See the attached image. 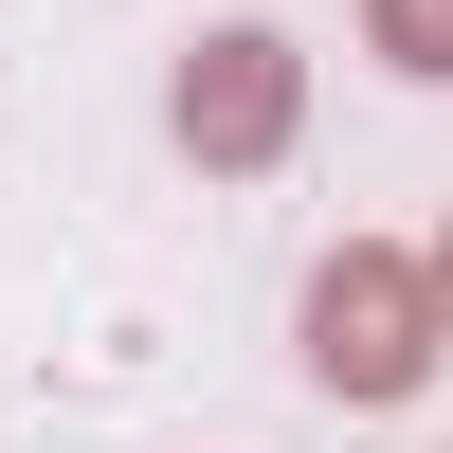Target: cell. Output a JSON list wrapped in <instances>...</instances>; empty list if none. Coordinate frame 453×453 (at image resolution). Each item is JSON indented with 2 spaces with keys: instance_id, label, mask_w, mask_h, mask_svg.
Instances as JSON below:
<instances>
[{
  "instance_id": "1",
  "label": "cell",
  "mask_w": 453,
  "mask_h": 453,
  "mask_svg": "<svg viewBox=\"0 0 453 453\" xmlns=\"http://www.w3.org/2000/svg\"><path fill=\"white\" fill-rule=\"evenodd\" d=\"M290 345H309V381L345 399V418H381V399H418L435 381V290H418V254H381V236H345L309 273V309H290Z\"/></svg>"
},
{
  "instance_id": "2",
  "label": "cell",
  "mask_w": 453,
  "mask_h": 453,
  "mask_svg": "<svg viewBox=\"0 0 453 453\" xmlns=\"http://www.w3.org/2000/svg\"><path fill=\"white\" fill-rule=\"evenodd\" d=\"M290 127H309V55H290L273 19H218V36H181V73H164V145H181L200 181L290 164Z\"/></svg>"
},
{
  "instance_id": "3",
  "label": "cell",
  "mask_w": 453,
  "mask_h": 453,
  "mask_svg": "<svg viewBox=\"0 0 453 453\" xmlns=\"http://www.w3.org/2000/svg\"><path fill=\"white\" fill-rule=\"evenodd\" d=\"M363 55L381 73H453V0H363Z\"/></svg>"
},
{
  "instance_id": "4",
  "label": "cell",
  "mask_w": 453,
  "mask_h": 453,
  "mask_svg": "<svg viewBox=\"0 0 453 453\" xmlns=\"http://www.w3.org/2000/svg\"><path fill=\"white\" fill-rule=\"evenodd\" d=\"M418 290H435V345H453V236H435V254H418Z\"/></svg>"
}]
</instances>
